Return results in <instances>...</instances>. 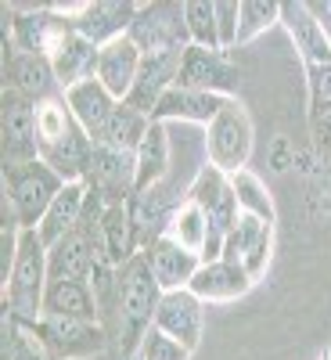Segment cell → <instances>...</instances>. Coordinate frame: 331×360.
Here are the masks:
<instances>
[{
  "label": "cell",
  "mask_w": 331,
  "mask_h": 360,
  "mask_svg": "<svg viewBox=\"0 0 331 360\" xmlns=\"http://www.w3.org/2000/svg\"><path fill=\"white\" fill-rule=\"evenodd\" d=\"M155 328L191 349L198 342V332H202V307H198V299L188 295V292H169L166 299H159Z\"/></svg>",
  "instance_id": "cell-12"
},
{
  "label": "cell",
  "mask_w": 331,
  "mask_h": 360,
  "mask_svg": "<svg viewBox=\"0 0 331 360\" xmlns=\"http://www.w3.org/2000/svg\"><path fill=\"white\" fill-rule=\"evenodd\" d=\"M245 288H249V274L234 263H209L191 278V292L209 299H231V295H242Z\"/></svg>",
  "instance_id": "cell-25"
},
{
  "label": "cell",
  "mask_w": 331,
  "mask_h": 360,
  "mask_svg": "<svg viewBox=\"0 0 331 360\" xmlns=\"http://www.w3.org/2000/svg\"><path fill=\"white\" fill-rule=\"evenodd\" d=\"M141 62H144L141 47L130 37H119V40L105 44L101 54H98V83L112 98H130L137 72H141Z\"/></svg>",
  "instance_id": "cell-8"
},
{
  "label": "cell",
  "mask_w": 331,
  "mask_h": 360,
  "mask_svg": "<svg viewBox=\"0 0 331 360\" xmlns=\"http://www.w3.org/2000/svg\"><path fill=\"white\" fill-rule=\"evenodd\" d=\"M148 266H152L159 288H180L184 281H191L198 274L195 252L180 249L176 242H155L152 249H148Z\"/></svg>",
  "instance_id": "cell-19"
},
{
  "label": "cell",
  "mask_w": 331,
  "mask_h": 360,
  "mask_svg": "<svg viewBox=\"0 0 331 360\" xmlns=\"http://www.w3.org/2000/svg\"><path fill=\"white\" fill-rule=\"evenodd\" d=\"M144 54H166V51H180L188 37V22H184V8L176 4H148L141 8V15L134 18L130 33H126Z\"/></svg>",
  "instance_id": "cell-4"
},
{
  "label": "cell",
  "mask_w": 331,
  "mask_h": 360,
  "mask_svg": "<svg viewBox=\"0 0 331 360\" xmlns=\"http://www.w3.org/2000/svg\"><path fill=\"white\" fill-rule=\"evenodd\" d=\"M141 360H188V346L159 332V328H152L141 342Z\"/></svg>",
  "instance_id": "cell-34"
},
{
  "label": "cell",
  "mask_w": 331,
  "mask_h": 360,
  "mask_svg": "<svg viewBox=\"0 0 331 360\" xmlns=\"http://www.w3.org/2000/svg\"><path fill=\"white\" fill-rule=\"evenodd\" d=\"M195 202L202 205L205 224H209V256H216L220 238L234 231V205H238V195H234V188H227L223 180H220V173H202L198 191H195Z\"/></svg>",
  "instance_id": "cell-9"
},
{
  "label": "cell",
  "mask_w": 331,
  "mask_h": 360,
  "mask_svg": "<svg viewBox=\"0 0 331 360\" xmlns=\"http://www.w3.org/2000/svg\"><path fill=\"white\" fill-rule=\"evenodd\" d=\"M79 127V123H76ZM69 130V137L65 141H58L54 148H47V159H51V169L58 173V176H79V173H86L90 169V159H94V152H90V144H86V137H83V130Z\"/></svg>",
  "instance_id": "cell-27"
},
{
  "label": "cell",
  "mask_w": 331,
  "mask_h": 360,
  "mask_svg": "<svg viewBox=\"0 0 331 360\" xmlns=\"http://www.w3.org/2000/svg\"><path fill=\"white\" fill-rule=\"evenodd\" d=\"M310 98H313V115L331 108V65L310 69Z\"/></svg>",
  "instance_id": "cell-36"
},
{
  "label": "cell",
  "mask_w": 331,
  "mask_h": 360,
  "mask_svg": "<svg viewBox=\"0 0 331 360\" xmlns=\"http://www.w3.org/2000/svg\"><path fill=\"white\" fill-rule=\"evenodd\" d=\"M62 176H58L47 162H29V166H8V191H11V205L18 209L22 227H33L37 220H44V213L51 209V202L62 191Z\"/></svg>",
  "instance_id": "cell-3"
},
{
  "label": "cell",
  "mask_w": 331,
  "mask_h": 360,
  "mask_svg": "<svg viewBox=\"0 0 331 360\" xmlns=\"http://www.w3.org/2000/svg\"><path fill=\"white\" fill-rule=\"evenodd\" d=\"M310 11H313V18L320 22V29H324V37L331 40V0H327V4H310Z\"/></svg>",
  "instance_id": "cell-40"
},
{
  "label": "cell",
  "mask_w": 331,
  "mask_h": 360,
  "mask_svg": "<svg viewBox=\"0 0 331 360\" xmlns=\"http://www.w3.org/2000/svg\"><path fill=\"white\" fill-rule=\"evenodd\" d=\"M166 162H169L166 130H162L159 123H152V130H148V137H144L141 148H137V188L148 191V184L166 173Z\"/></svg>",
  "instance_id": "cell-28"
},
{
  "label": "cell",
  "mask_w": 331,
  "mask_h": 360,
  "mask_svg": "<svg viewBox=\"0 0 331 360\" xmlns=\"http://www.w3.org/2000/svg\"><path fill=\"white\" fill-rule=\"evenodd\" d=\"M227 86L231 83V72L220 65V58L213 51H205V47H188L184 51V62H180V86H188V90H205L209 94V86Z\"/></svg>",
  "instance_id": "cell-24"
},
{
  "label": "cell",
  "mask_w": 331,
  "mask_h": 360,
  "mask_svg": "<svg viewBox=\"0 0 331 360\" xmlns=\"http://www.w3.org/2000/svg\"><path fill=\"white\" fill-rule=\"evenodd\" d=\"M223 105H227V101H220L216 94L176 86V90H166V98L159 101V108H155L152 115H155V119H166V115H180V119H216Z\"/></svg>",
  "instance_id": "cell-22"
},
{
  "label": "cell",
  "mask_w": 331,
  "mask_h": 360,
  "mask_svg": "<svg viewBox=\"0 0 331 360\" xmlns=\"http://www.w3.org/2000/svg\"><path fill=\"white\" fill-rule=\"evenodd\" d=\"M281 15H285V25L295 40V47L303 51V58L313 65H331V40L324 37L320 22L313 18L310 4H281Z\"/></svg>",
  "instance_id": "cell-15"
},
{
  "label": "cell",
  "mask_w": 331,
  "mask_h": 360,
  "mask_svg": "<svg viewBox=\"0 0 331 360\" xmlns=\"http://www.w3.org/2000/svg\"><path fill=\"white\" fill-rule=\"evenodd\" d=\"M44 278H47V259H44V242L33 227H25L18 234V256H15V266H11V288H8V299H11V310L18 317H37L40 307H44Z\"/></svg>",
  "instance_id": "cell-2"
},
{
  "label": "cell",
  "mask_w": 331,
  "mask_h": 360,
  "mask_svg": "<svg viewBox=\"0 0 331 360\" xmlns=\"http://www.w3.org/2000/svg\"><path fill=\"white\" fill-rule=\"evenodd\" d=\"M184 22H188V37L195 40V47H205V51H216V47H220L216 4H205V0H188V4H184Z\"/></svg>",
  "instance_id": "cell-30"
},
{
  "label": "cell",
  "mask_w": 331,
  "mask_h": 360,
  "mask_svg": "<svg viewBox=\"0 0 331 360\" xmlns=\"http://www.w3.org/2000/svg\"><path fill=\"white\" fill-rule=\"evenodd\" d=\"M69 112H72V119L79 123L83 134L101 137V130H105V123L112 119L115 105H112V94L98 79H86V83H79V86L69 90Z\"/></svg>",
  "instance_id": "cell-17"
},
{
  "label": "cell",
  "mask_w": 331,
  "mask_h": 360,
  "mask_svg": "<svg viewBox=\"0 0 331 360\" xmlns=\"http://www.w3.org/2000/svg\"><path fill=\"white\" fill-rule=\"evenodd\" d=\"M98 54H101V51H98L94 44H86L83 37H69L62 47H58L51 69H54L58 83H65V86L72 90V86H79V83H86V79H94V72H98Z\"/></svg>",
  "instance_id": "cell-18"
},
{
  "label": "cell",
  "mask_w": 331,
  "mask_h": 360,
  "mask_svg": "<svg viewBox=\"0 0 331 360\" xmlns=\"http://www.w3.org/2000/svg\"><path fill=\"white\" fill-rule=\"evenodd\" d=\"M216 29H220V47H231L242 29V4H216Z\"/></svg>",
  "instance_id": "cell-37"
},
{
  "label": "cell",
  "mask_w": 331,
  "mask_h": 360,
  "mask_svg": "<svg viewBox=\"0 0 331 360\" xmlns=\"http://www.w3.org/2000/svg\"><path fill=\"white\" fill-rule=\"evenodd\" d=\"M148 130H152V127H144V112H137L134 105H119L112 112V119L105 123V130H101L98 141H101V148L134 155V148H141V141L148 137Z\"/></svg>",
  "instance_id": "cell-21"
},
{
  "label": "cell",
  "mask_w": 331,
  "mask_h": 360,
  "mask_svg": "<svg viewBox=\"0 0 331 360\" xmlns=\"http://www.w3.org/2000/svg\"><path fill=\"white\" fill-rule=\"evenodd\" d=\"M54 69L44 62L40 54H18L15 62H11V79H15V90L18 94H40V90H47Z\"/></svg>",
  "instance_id": "cell-32"
},
{
  "label": "cell",
  "mask_w": 331,
  "mask_h": 360,
  "mask_svg": "<svg viewBox=\"0 0 331 360\" xmlns=\"http://www.w3.org/2000/svg\"><path fill=\"white\" fill-rule=\"evenodd\" d=\"M313 134H317V148H320V152H331V108L313 115Z\"/></svg>",
  "instance_id": "cell-38"
},
{
  "label": "cell",
  "mask_w": 331,
  "mask_h": 360,
  "mask_svg": "<svg viewBox=\"0 0 331 360\" xmlns=\"http://www.w3.org/2000/svg\"><path fill=\"white\" fill-rule=\"evenodd\" d=\"M72 112H65L58 101H44L37 108V137H40V148L47 152V148H54L58 141H65L69 130H72Z\"/></svg>",
  "instance_id": "cell-31"
},
{
  "label": "cell",
  "mask_w": 331,
  "mask_h": 360,
  "mask_svg": "<svg viewBox=\"0 0 331 360\" xmlns=\"http://www.w3.org/2000/svg\"><path fill=\"white\" fill-rule=\"evenodd\" d=\"M83 202H86V191L79 180H65V188L58 191V198L51 202V209L44 213L37 234H40V242L44 245H58L62 238H69L83 217Z\"/></svg>",
  "instance_id": "cell-14"
},
{
  "label": "cell",
  "mask_w": 331,
  "mask_h": 360,
  "mask_svg": "<svg viewBox=\"0 0 331 360\" xmlns=\"http://www.w3.org/2000/svg\"><path fill=\"white\" fill-rule=\"evenodd\" d=\"M155 274L148 266L144 256L126 259L123 274H119V292H115V303H119V328H123V346L134 349L137 342H144V335L152 332V314L159 310V299H155Z\"/></svg>",
  "instance_id": "cell-1"
},
{
  "label": "cell",
  "mask_w": 331,
  "mask_h": 360,
  "mask_svg": "<svg viewBox=\"0 0 331 360\" xmlns=\"http://www.w3.org/2000/svg\"><path fill=\"white\" fill-rule=\"evenodd\" d=\"M180 62H184V51H166V54H144L137 83L130 90L126 105H134L137 112H155L159 101L166 98L169 83L180 76Z\"/></svg>",
  "instance_id": "cell-7"
},
{
  "label": "cell",
  "mask_w": 331,
  "mask_h": 360,
  "mask_svg": "<svg viewBox=\"0 0 331 360\" xmlns=\"http://www.w3.org/2000/svg\"><path fill=\"white\" fill-rule=\"evenodd\" d=\"M94 270V242L86 234L72 231L47 256V281H83Z\"/></svg>",
  "instance_id": "cell-16"
},
{
  "label": "cell",
  "mask_w": 331,
  "mask_h": 360,
  "mask_svg": "<svg viewBox=\"0 0 331 360\" xmlns=\"http://www.w3.org/2000/svg\"><path fill=\"white\" fill-rule=\"evenodd\" d=\"M44 314H47V317H76V321H94L98 303L90 299V288H86L83 281H47Z\"/></svg>",
  "instance_id": "cell-20"
},
{
  "label": "cell",
  "mask_w": 331,
  "mask_h": 360,
  "mask_svg": "<svg viewBox=\"0 0 331 360\" xmlns=\"http://www.w3.org/2000/svg\"><path fill=\"white\" fill-rule=\"evenodd\" d=\"M234 195H238V205H245L252 217H259V220H266L270 224V217H274V209H270V198L263 195V188H259V180L252 176V173H245V169H238L234 173Z\"/></svg>",
  "instance_id": "cell-33"
},
{
  "label": "cell",
  "mask_w": 331,
  "mask_h": 360,
  "mask_svg": "<svg viewBox=\"0 0 331 360\" xmlns=\"http://www.w3.org/2000/svg\"><path fill=\"white\" fill-rule=\"evenodd\" d=\"M173 242L188 252H198V249L209 245V224H205V213H202L198 202H188L173 217Z\"/></svg>",
  "instance_id": "cell-29"
},
{
  "label": "cell",
  "mask_w": 331,
  "mask_h": 360,
  "mask_svg": "<svg viewBox=\"0 0 331 360\" xmlns=\"http://www.w3.org/2000/svg\"><path fill=\"white\" fill-rule=\"evenodd\" d=\"M141 4H119V0H101V4H86V11L76 18V37L86 44H112L126 37L123 29L134 25Z\"/></svg>",
  "instance_id": "cell-10"
},
{
  "label": "cell",
  "mask_w": 331,
  "mask_h": 360,
  "mask_svg": "<svg viewBox=\"0 0 331 360\" xmlns=\"http://www.w3.org/2000/svg\"><path fill=\"white\" fill-rule=\"evenodd\" d=\"M278 11H281L278 4H263V0L242 4V29H238V40H249L252 33H259L263 25H270V18H274Z\"/></svg>",
  "instance_id": "cell-35"
},
{
  "label": "cell",
  "mask_w": 331,
  "mask_h": 360,
  "mask_svg": "<svg viewBox=\"0 0 331 360\" xmlns=\"http://www.w3.org/2000/svg\"><path fill=\"white\" fill-rule=\"evenodd\" d=\"M94 256L108 263H123L130 256V217L123 205H112L94 227Z\"/></svg>",
  "instance_id": "cell-23"
},
{
  "label": "cell",
  "mask_w": 331,
  "mask_h": 360,
  "mask_svg": "<svg viewBox=\"0 0 331 360\" xmlns=\"http://www.w3.org/2000/svg\"><path fill=\"white\" fill-rule=\"evenodd\" d=\"M266 256H270V224L245 213L238 220V231L227 234V259L223 263H242V270L249 278H256L259 270L266 266Z\"/></svg>",
  "instance_id": "cell-11"
},
{
  "label": "cell",
  "mask_w": 331,
  "mask_h": 360,
  "mask_svg": "<svg viewBox=\"0 0 331 360\" xmlns=\"http://www.w3.org/2000/svg\"><path fill=\"white\" fill-rule=\"evenodd\" d=\"M40 335L58 356H86L101 349V332L90 321L76 317H47L40 324Z\"/></svg>",
  "instance_id": "cell-13"
},
{
  "label": "cell",
  "mask_w": 331,
  "mask_h": 360,
  "mask_svg": "<svg viewBox=\"0 0 331 360\" xmlns=\"http://www.w3.org/2000/svg\"><path fill=\"white\" fill-rule=\"evenodd\" d=\"M249 144H252V130L249 119L238 105H223L220 115L213 119V130H209V155L220 169H234L249 159Z\"/></svg>",
  "instance_id": "cell-6"
},
{
  "label": "cell",
  "mask_w": 331,
  "mask_h": 360,
  "mask_svg": "<svg viewBox=\"0 0 331 360\" xmlns=\"http://www.w3.org/2000/svg\"><path fill=\"white\" fill-rule=\"evenodd\" d=\"M270 162H274V169H278V173L292 166V148H288V141H285V137H278V141H274V155H270Z\"/></svg>",
  "instance_id": "cell-39"
},
{
  "label": "cell",
  "mask_w": 331,
  "mask_h": 360,
  "mask_svg": "<svg viewBox=\"0 0 331 360\" xmlns=\"http://www.w3.org/2000/svg\"><path fill=\"white\" fill-rule=\"evenodd\" d=\"M37 108H29V101L11 90L4 94V159L8 166H29L37 162Z\"/></svg>",
  "instance_id": "cell-5"
},
{
  "label": "cell",
  "mask_w": 331,
  "mask_h": 360,
  "mask_svg": "<svg viewBox=\"0 0 331 360\" xmlns=\"http://www.w3.org/2000/svg\"><path fill=\"white\" fill-rule=\"evenodd\" d=\"M90 176L101 191L119 195L123 188H130V180L137 184V162L126 152H112V148H98L94 159H90Z\"/></svg>",
  "instance_id": "cell-26"
}]
</instances>
